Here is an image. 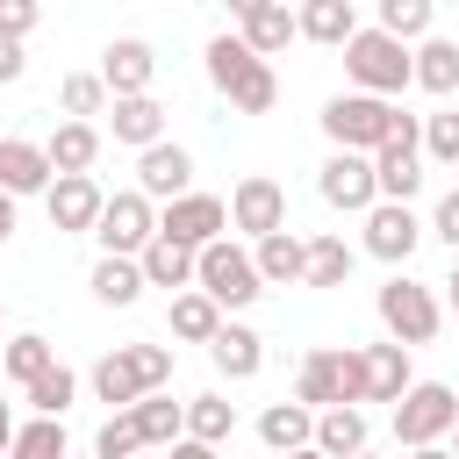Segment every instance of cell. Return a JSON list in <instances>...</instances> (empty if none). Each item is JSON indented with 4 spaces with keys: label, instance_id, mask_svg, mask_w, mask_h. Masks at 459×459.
Instances as JSON below:
<instances>
[{
    "label": "cell",
    "instance_id": "1",
    "mask_svg": "<svg viewBox=\"0 0 459 459\" xmlns=\"http://www.w3.org/2000/svg\"><path fill=\"white\" fill-rule=\"evenodd\" d=\"M208 86L237 108V115H273V100H280V79H273V57H258L237 29L230 36H208Z\"/></svg>",
    "mask_w": 459,
    "mask_h": 459
},
{
    "label": "cell",
    "instance_id": "2",
    "mask_svg": "<svg viewBox=\"0 0 459 459\" xmlns=\"http://www.w3.org/2000/svg\"><path fill=\"white\" fill-rule=\"evenodd\" d=\"M344 79H351V93H380V100H402V93L416 86V43L387 36L380 22H373V29H359V36L344 43Z\"/></svg>",
    "mask_w": 459,
    "mask_h": 459
},
{
    "label": "cell",
    "instance_id": "3",
    "mask_svg": "<svg viewBox=\"0 0 459 459\" xmlns=\"http://www.w3.org/2000/svg\"><path fill=\"white\" fill-rule=\"evenodd\" d=\"M294 402H308L316 416L344 409V402H366V351L359 344H316L294 373Z\"/></svg>",
    "mask_w": 459,
    "mask_h": 459
},
{
    "label": "cell",
    "instance_id": "4",
    "mask_svg": "<svg viewBox=\"0 0 459 459\" xmlns=\"http://www.w3.org/2000/svg\"><path fill=\"white\" fill-rule=\"evenodd\" d=\"M316 122H323L330 151H366V158H373V151L394 136L402 108H394V100H380V93H330Z\"/></svg>",
    "mask_w": 459,
    "mask_h": 459
},
{
    "label": "cell",
    "instance_id": "5",
    "mask_svg": "<svg viewBox=\"0 0 459 459\" xmlns=\"http://www.w3.org/2000/svg\"><path fill=\"white\" fill-rule=\"evenodd\" d=\"M373 308H380V330H387L394 344H409V351L445 330V301H437L423 280H409V273H394V280L373 294Z\"/></svg>",
    "mask_w": 459,
    "mask_h": 459
},
{
    "label": "cell",
    "instance_id": "6",
    "mask_svg": "<svg viewBox=\"0 0 459 459\" xmlns=\"http://www.w3.org/2000/svg\"><path fill=\"white\" fill-rule=\"evenodd\" d=\"M459 430V387L445 380H416L402 402H394V445L416 452V445H445Z\"/></svg>",
    "mask_w": 459,
    "mask_h": 459
},
{
    "label": "cell",
    "instance_id": "7",
    "mask_svg": "<svg viewBox=\"0 0 459 459\" xmlns=\"http://www.w3.org/2000/svg\"><path fill=\"white\" fill-rule=\"evenodd\" d=\"M194 287H201L215 308H251V301L265 294V280H258V258H251L244 244H230V237H215V244L201 251V265H194Z\"/></svg>",
    "mask_w": 459,
    "mask_h": 459
},
{
    "label": "cell",
    "instance_id": "8",
    "mask_svg": "<svg viewBox=\"0 0 459 459\" xmlns=\"http://www.w3.org/2000/svg\"><path fill=\"white\" fill-rule=\"evenodd\" d=\"M373 179H380V201H416V186H423V115L394 122V136L373 151Z\"/></svg>",
    "mask_w": 459,
    "mask_h": 459
},
{
    "label": "cell",
    "instance_id": "9",
    "mask_svg": "<svg viewBox=\"0 0 459 459\" xmlns=\"http://www.w3.org/2000/svg\"><path fill=\"white\" fill-rule=\"evenodd\" d=\"M93 237H100V251L108 258H143V244L158 237V201L151 194H108V208H100V222H93Z\"/></svg>",
    "mask_w": 459,
    "mask_h": 459
},
{
    "label": "cell",
    "instance_id": "10",
    "mask_svg": "<svg viewBox=\"0 0 459 459\" xmlns=\"http://www.w3.org/2000/svg\"><path fill=\"white\" fill-rule=\"evenodd\" d=\"M423 237H430V222H423L409 201H373V208H366V237H359V251L380 258V265H409Z\"/></svg>",
    "mask_w": 459,
    "mask_h": 459
},
{
    "label": "cell",
    "instance_id": "11",
    "mask_svg": "<svg viewBox=\"0 0 459 459\" xmlns=\"http://www.w3.org/2000/svg\"><path fill=\"white\" fill-rule=\"evenodd\" d=\"M158 237L186 244V251H208L215 237H230V201L222 194H179L158 208Z\"/></svg>",
    "mask_w": 459,
    "mask_h": 459
},
{
    "label": "cell",
    "instance_id": "12",
    "mask_svg": "<svg viewBox=\"0 0 459 459\" xmlns=\"http://www.w3.org/2000/svg\"><path fill=\"white\" fill-rule=\"evenodd\" d=\"M316 194H323L330 208H344V215H366V208L380 201L373 158H366V151H330V158H323V172H316Z\"/></svg>",
    "mask_w": 459,
    "mask_h": 459
},
{
    "label": "cell",
    "instance_id": "13",
    "mask_svg": "<svg viewBox=\"0 0 459 459\" xmlns=\"http://www.w3.org/2000/svg\"><path fill=\"white\" fill-rule=\"evenodd\" d=\"M43 208H50V230H57V237H93V222H100L108 194L93 186V172H65V179H50Z\"/></svg>",
    "mask_w": 459,
    "mask_h": 459
},
{
    "label": "cell",
    "instance_id": "14",
    "mask_svg": "<svg viewBox=\"0 0 459 459\" xmlns=\"http://www.w3.org/2000/svg\"><path fill=\"white\" fill-rule=\"evenodd\" d=\"M230 230H244L251 244H258V237H273V230H287V186H280V179H265V172L237 179V194H230Z\"/></svg>",
    "mask_w": 459,
    "mask_h": 459
},
{
    "label": "cell",
    "instance_id": "15",
    "mask_svg": "<svg viewBox=\"0 0 459 459\" xmlns=\"http://www.w3.org/2000/svg\"><path fill=\"white\" fill-rule=\"evenodd\" d=\"M136 194H151V201H179V194H194V158H186V143H151V151H136Z\"/></svg>",
    "mask_w": 459,
    "mask_h": 459
},
{
    "label": "cell",
    "instance_id": "16",
    "mask_svg": "<svg viewBox=\"0 0 459 459\" xmlns=\"http://www.w3.org/2000/svg\"><path fill=\"white\" fill-rule=\"evenodd\" d=\"M100 79H108V93H115V100L151 93V79H158V50H151L143 36H115V43L100 50Z\"/></svg>",
    "mask_w": 459,
    "mask_h": 459
},
{
    "label": "cell",
    "instance_id": "17",
    "mask_svg": "<svg viewBox=\"0 0 459 459\" xmlns=\"http://www.w3.org/2000/svg\"><path fill=\"white\" fill-rule=\"evenodd\" d=\"M50 151L43 143H29V136H0V194H14V201H29V194H50Z\"/></svg>",
    "mask_w": 459,
    "mask_h": 459
},
{
    "label": "cell",
    "instance_id": "18",
    "mask_svg": "<svg viewBox=\"0 0 459 459\" xmlns=\"http://www.w3.org/2000/svg\"><path fill=\"white\" fill-rule=\"evenodd\" d=\"M108 136H115V143H129V151H151V143H165V108H158V93L108 100Z\"/></svg>",
    "mask_w": 459,
    "mask_h": 459
},
{
    "label": "cell",
    "instance_id": "19",
    "mask_svg": "<svg viewBox=\"0 0 459 459\" xmlns=\"http://www.w3.org/2000/svg\"><path fill=\"white\" fill-rule=\"evenodd\" d=\"M208 359H215L222 380H258V366H265V337H258L251 323H222V330L208 337Z\"/></svg>",
    "mask_w": 459,
    "mask_h": 459
},
{
    "label": "cell",
    "instance_id": "20",
    "mask_svg": "<svg viewBox=\"0 0 459 459\" xmlns=\"http://www.w3.org/2000/svg\"><path fill=\"white\" fill-rule=\"evenodd\" d=\"M359 351H366V402H402V394L416 387V373H409V344L380 337V344H359Z\"/></svg>",
    "mask_w": 459,
    "mask_h": 459
},
{
    "label": "cell",
    "instance_id": "21",
    "mask_svg": "<svg viewBox=\"0 0 459 459\" xmlns=\"http://www.w3.org/2000/svg\"><path fill=\"white\" fill-rule=\"evenodd\" d=\"M251 258H258V280H265V287H301V273H308V237L273 230V237L251 244Z\"/></svg>",
    "mask_w": 459,
    "mask_h": 459
},
{
    "label": "cell",
    "instance_id": "22",
    "mask_svg": "<svg viewBox=\"0 0 459 459\" xmlns=\"http://www.w3.org/2000/svg\"><path fill=\"white\" fill-rule=\"evenodd\" d=\"M86 387H93V402H108V409H136V402H143V373H136L129 344H115V351L86 373Z\"/></svg>",
    "mask_w": 459,
    "mask_h": 459
},
{
    "label": "cell",
    "instance_id": "23",
    "mask_svg": "<svg viewBox=\"0 0 459 459\" xmlns=\"http://www.w3.org/2000/svg\"><path fill=\"white\" fill-rule=\"evenodd\" d=\"M258 445L265 452H301V445H316V409L308 402H273L265 416H258Z\"/></svg>",
    "mask_w": 459,
    "mask_h": 459
},
{
    "label": "cell",
    "instance_id": "24",
    "mask_svg": "<svg viewBox=\"0 0 459 459\" xmlns=\"http://www.w3.org/2000/svg\"><path fill=\"white\" fill-rule=\"evenodd\" d=\"M294 22H301L308 43H330V50H344V43L359 36V7H351V0H301Z\"/></svg>",
    "mask_w": 459,
    "mask_h": 459
},
{
    "label": "cell",
    "instance_id": "25",
    "mask_svg": "<svg viewBox=\"0 0 459 459\" xmlns=\"http://www.w3.org/2000/svg\"><path fill=\"white\" fill-rule=\"evenodd\" d=\"M43 151H50V172H57V179H65V172H93L100 129H93V122H57V129L43 136Z\"/></svg>",
    "mask_w": 459,
    "mask_h": 459
},
{
    "label": "cell",
    "instance_id": "26",
    "mask_svg": "<svg viewBox=\"0 0 459 459\" xmlns=\"http://www.w3.org/2000/svg\"><path fill=\"white\" fill-rule=\"evenodd\" d=\"M136 265H143V280H151V287H172V294H186V287H194V265H201V251H186V244H172V237H151Z\"/></svg>",
    "mask_w": 459,
    "mask_h": 459
},
{
    "label": "cell",
    "instance_id": "27",
    "mask_svg": "<svg viewBox=\"0 0 459 459\" xmlns=\"http://www.w3.org/2000/svg\"><path fill=\"white\" fill-rule=\"evenodd\" d=\"M143 287H151V280H143L136 258H108V251L93 258V301H100V308H136Z\"/></svg>",
    "mask_w": 459,
    "mask_h": 459
},
{
    "label": "cell",
    "instance_id": "28",
    "mask_svg": "<svg viewBox=\"0 0 459 459\" xmlns=\"http://www.w3.org/2000/svg\"><path fill=\"white\" fill-rule=\"evenodd\" d=\"M129 416H136V430H143V452H172V445L186 437V402H172V394H143Z\"/></svg>",
    "mask_w": 459,
    "mask_h": 459
},
{
    "label": "cell",
    "instance_id": "29",
    "mask_svg": "<svg viewBox=\"0 0 459 459\" xmlns=\"http://www.w3.org/2000/svg\"><path fill=\"white\" fill-rule=\"evenodd\" d=\"M366 409L359 402H344V409H323L316 416V452H330V459H359L366 452Z\"/></svg>",
    "mask_w": 459,
    "mask_h": 459
},
{
    "label": "cell",
    "instance_id": "30",
    "mask_svg": "<svg viewBox=\"0 0 459 459\" xmlns=\"http://www.w3.org/2000/svg\"><path fill=\"white\" fill-rule=\"evenodd\" d=\"M165 330H172L179 344H208V337L222 330V308H215L201 287H186V294H172V308H165Z\"/></svg>",
    "mask_w": 459,
    "mask_h": 459
},
{
    "label": "cell",
    "instance_id": "31",
    "mask_svg": "<svg viewBox=\"0 0 459 459\" xmlns=\"http://www.w3.org/2000/svg\"><path fill=\"white\" fill-rule=\"evenodd\" d=\"M237 36H244L258 57H280V50L301 36V22H294V7H287V0H273V7H258L251 22H237Z\"/></svg>",
    "mask_w": 459,
    "mask_h": 459
},
{
    "label": "cell",
    "instance_id": "32",
    "mask_svg": "<svg viewBox=\"0 0 459 459\" xmlns=\"http://www.w3.org/2000/svg\"><path fill=\"white\" fill-rule=\"evenodd\" d=\"M351 265H359V251H351L337 230H323V237H308V273H301V287H344Z\"/></svg>",
    "mask_w": 459,
    "mask_h": 459
},
{
    "label": "cell",
    "instance_id": "33",
    "mask_svg": "<svg viewBox=\"0 0 459 459\" xmlns=\"http://www.w3.org/2000/svg\"><path fill=\"white\" fill-rule=\"evenodd\" d=\"M416 86L437 93V100L459 93V43H452V36H423V43H416Z\"/></svg>",
    "mask_w": 459,
    "mask_h": 459
},
{
    "label": "cell",
    "instance_id": "34",
    "mask_svg": "<svg viewBox=\"0 0 459 459\" xmlns=\"http://www.w3.org/2000/svg\"><path fill=\"white\" fill-rule=\"evenodd\" d=\"M230 430H237V402H230V394H215V387H208V394H194V402H186V437L222 445Z\"/></svg>",
    "mask_w": 459,
    "mask_h": 459
},
{
    "label": "cell",
    "instance_id": "35",
    "mask_svg": "<svg viewBox=\"0 0 459 459\" xmlns=\"http://www.w3.org/2000/svg\"><path fill=\"white\" fill-rule=\"evenodd\" d=\"M108 79L100 72H65V86H57V108H65V122H86V115H108Z\"/></svg>",
    "mask_w": 459,
    "mask_h": 459
},
{
    "label": "cell",
    "instance_id": "36",
    "mask_svg": "<svg viewBox=\"0 0 459 459\" xmlns=\"http://www.w3.org/2000/svg\"><path fill=\"white\" fill-rule=\"evenodd\" d=\"M0 366H7V380H14V387H29L36 373H50V366H57V351H50V337H36V330H22V337H7V351H0Z\"/></svg>",
    "mask_w": 459,
    "mask_h": 459
},
{
    "label": "cell",
    "instance_id": "37",
    "mask_svg": "<svg viewBox=\"0 0 459 459\" xmlns=\"http://www.w3.org/2000/svg\"><path fill=\"white\" fill-rule=\"evenodd\" d=\"M22 394H29V409H36V416H65V409L79 402V373L57 359V366H50V373H36Z\"/></svg>",
    "mask_w": 459,
    "mask_h": 459
},
{
    "label": "cell",
    "instance_id": "38",
    "mask_svg": "<svg viewBox=\"0 0 459 459\" xmlns=\"http://www.w3.org/2000/svg\"><path fill=\"white\" fill-rule=\"evenodd\" d=\"M7 459H72V445H65V416H36V423H22L14 445H7Z\"/></svg>",
    "mask_w": 459,
    "mask_h": 459
},
{
    "label": "cell",
    "instance_id": "39",
    "mask_svg": "<svg viewBox=\"0 0 459 459\" xmlns=\"http://www.w3.org/2000/svg\"><path fill=\"white\" fill-rule=\"evenodd\" d=\"M373 14H380V29H387V36H402V43H423V36H430V14H437V0H373Z\"/></svg>",
    "mask_w": 459,
    "mask_h": 459
},
{
    "label": "cell",
    "instance_id": "40",
    "mask_svg": "<svg viewBox=\"0 0 459 459\" xmlns=\"http://www.w3.org/2000/svg\"><path fill=\"white\" fill-rule=\"evenodd\" d=\"M136 452H143L136 416H129V409H108V423L93 430V459H136Z\"/></svg>",
    "mask_w": 459,
    "mask_h": 459
},
{
    "label": "cell",
    "instance_id": "41",
    "mask_svg": "<svg viewBox=\"0 0 459 459\" xmlns=\"http://www.w3.org/2000/svg\"><path fill=\"white\" fill-rule=\"evenodd\" d=\"M423 158L430 165H459V108L423 115Z\"/></svg>",
    "mask_w": 459,
    "mask_h": 459
},
{
    "label": "cell",
    "instance_id": "42",
    "mask_svg": "<svg viewBox=\"0 0 459 459\" xmlns=\"http://www.w3.org/2000/svg\"><path fill=\"white\" fill-rule=\"evenodd\" d=\"M136 373H143V394H165L172 387V344H129Z\"/></svg>",
    "mask_w": 459,
    "mask_h": 459
},
{
    "label": "cell",
    "instance_id": "43",
    "mask_svg": "<svg viewBox=\"0 0 459 459\" xmlns=\"http://www.w3.org/2000/svg\"><path fill=\"white\" fill-rule=\"evenodd\" d=\"M43 22V0H0V36H14V43H29V29Z\"/></svg>",
    "mask_w": 459,
    "mask_h": 459
},
{
    "label": "cell",
    "instance_id": "44",
    "mask_svg": "<svg viewBox=\"0 0 459 459\" xmlns=\"http://www.w3.org/2000/svg\"><path fill=\"white\" fill-rule=\"evenodd\" d=\"M430 237H437V244H452V258H459V186H452V194H437V208H430Z\"/></svg>",
    "mask_w": 459,
    "mask_h": 459
},
{
    "label": "cell",
    "instance_id": "45",
    "mask_svg": "<svg viewBox=\"0 0 459 459\" xmlns=\"http://www.w3.org/2000/svg\"><path fill=\"white\" fill-rule=\"evenodd\" d=\"M22 72H29V50H22L14 36H0V86H14Z\"/></svg>",
    "mask_w": 459,
    "mask_h": 459
},
{
    "label": "cell",
    "instance_id": "46",
    "mask_svg": "<svg viewBox=\"0 0 459 459\" xmlns=\"http://www.w3.org/2000/svg\"><path fill=\"white\" fill-rule=\"evenodd\" d=\"M165 459H215V445H201V437H179Z\"/></svg>",
    "mask_w": 459,
    "mask_h": 459
},
{
    "label": "cell",
    "instance_id": "47",
    "mask_svg": "<svg viewBox=\"0 0 459 459\" xmlns=\"http://www.w3.org/2000/svg\"><path fill=\"white\" fill-rule=\"evenodd\" d=\"M222 7H230V22H251V14H258V7H273V0H222Z\"/></svg>",
    "mask_w": 459,
    "mask_h": 459
},
{
    "label": "cell",
    "instance_id": "48",
    "mask_svg": "<svg viewBox=\"0 0 459 459\" xmlns=\"http://www.w3.org/2000/svg\"><path fill=\"white\" fill-rule=\"evenodd\" d=\"M14 430H22V423H14V409L0 402V459H7V445H14Z\"/></svg>",
    "mask_w": 459,
    "mask_h": 459
},
{
    "label": "cell",
    "instance_id": "49",
    "mask_svg": "<svg viewBox=\"0 0 459 459\" xmlns=\"http://www.w3.org/2000/svg\"><path fill=\"white\" fill-rule=\"evenodd\" d=\"M14 237V194H0V244Z\"/></svg>",
    "mask_w": 459,
    "mask_h": 459
},
{
    "label": "cell",
    "instance_id": "50",
    "mask_svg": "<svg viewBox=\"0 0 459 459\" xmlns=\"http://www.w3.org/2000/svg\"><path fill=\"white\" fill-rule=\"evenodd\" d=\"M445 308L459 316V258H452V273H445Z\"/></svg>",
    "mask_w": 459,
    "mask_h": 459
},
{
    "label": "cell",
    "instance_id": "51",
    "mask_svg": "<svg viewBox=\"0 0 459 459\" xmlns=\"http://www.w3.org/2000/svg\"><path fill=\"white\" fill-rule=\"evenodd\" d=\"M409 459H452V445H416Z\"/></svg>",
    "mask_w": 459,
    "mask_h": 459
},
{
    "label": "cell",
    "instance_id": "52",
    "mask_svg": "<svg viewBox=\"0 0 459 459\" xmlns=\"http://www.w3.org/2000/svg\"><path fill=\"white\" fill-rule=\"evenodd\" d=\"M287 459H330V452H316V445H301V452H287Z\"/></svg>",
    "mask_w": 459,
    "mask_h": 459
},
{
    "label": "cell",
    "instance_id": "53",
    "mask_svg": "<svg viewBox=\"0 0 459 459\" xmlns=\"http://www.w3.org/2000/svg\"><path fill=\"white\" fill-rule=\"evenodd\" d=\"M359 459H380V452H373V445H366V452H359Z\"/></svg>",
    "mask_w": 459,
    "mask_h": 459
},
{
    "label": "cell",
    "instance_id": "54",
    "mask_svg": "<svg viewBox=\"0 0 459 459\" xmlns=\"http://www.w3.org/2000/svg\"><path fill=\"white\" fill-rule=\"evenodd\" d=\"M452 459H459V445H452Z\"/></svg>",
    "mask_w": 459,
    "mask_h": 459
},
{
    "label": "cell",
    "instance_id": "55",
    "mask_svg": "<svg viewBox=\"0 0 459 459\" xmlns=\"http://www.w3.org/2000/svg\"><path fill=\"white\" fill-rule=\"evenodd\" d=\"M0 316H7V301H0Z\"/></svg>",
    "mask_w": 459,
    "mask_h": 459
},
{
    "label": "cell",
    "instance_id": "56",
    "mask_svg": "<svg viewBox=\"0 0 459 459\" xmlns=\"http://www.w3.org/2000/svg\"><path fill=\"white\" fill-rule=\"evenodd\" d=\"M452 7H459V0H452Z\"/></svg>",
    "mask_w": 459,
    "mask_h": 459
}]
</instances>
